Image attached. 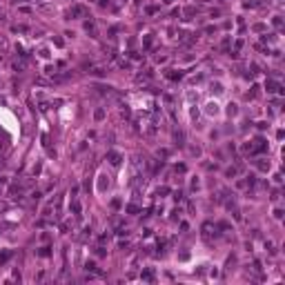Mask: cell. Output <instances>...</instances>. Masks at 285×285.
<instances>
[{
  "label": "cell",
  "instance_id": "5",
  "mask_svg": "<svg viewBox=\"0 0 285 285\" xmlns=\"http://www.w3.org/2000/svg\"><path fill=\"white\" fill-rule=\"evenodd\" d=\"M167 2H172V0H167Z\"/></svg>",
  "mask_w": 285,
  "mask_h": 285
},
{
  "label": "cell",
  "instance_id": "3",
  "mask_svg": "<svg viewBox=\"0 0 285 285\" xmlns=\"http://www.w3.org/2000/svg\"><path fill=\"white\" fill-rule=\"evenodd\" d=\"M267 91H281V85L274 80H267Z\"/></svg>",
  "mask_w": 285,
  "mask_h": 285
},
{
  "label": "cell",
  "instance_id": "1",
  "mask_svg": "<svg viewBox=\"0 0 285 285\" xmlns=\"http://www.w3.org/2000/svg\"><path fill=\"white\" fill-rule=\"evenodd\" d=\"M69 16H71V18H80V16H87V9H85V7H80V5H76L74 9L69 11Z\"/></svg>",
  "mask_w": 285,
  "mask_h": 285
},
{
  "label": "cell",
  "instance_id": "2",
  "mask_svg": "<svg viewBox=\"0 0 285 285\" xmlns=\"http://www.w3.org/2000/svg\"><path fill=\"white\" fill-rule=\"evenodd\" d=\"M107 158H109L111 165H120V154H116V151H109V154H107Z\"/></svg>",
  "mask_w": 285,
  "mask_h": 285
},
{
  "label": "cell",
  "instance_id": "4",
  "mask_svg": "<svg viewBox=\"0 0 285 285\" xmlns=\"http://www.w3.org/2000/svg\"><path fill=\"white\" fill-rule=\"evenodd\" d=\"M143 279H145V281H151V279H154V274H151V272H145V274H143Z\"/></svg>",
  "mask_w": 285,
  "mask_h": 285
}]
</instances>
